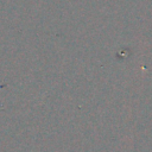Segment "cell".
Masks as SVG:
<instances>
[{"label": "cell", "instance_id": "cell-1", "mask_svg": "<svg viewBox=\"0 0 152 152\" xmlns=\"http://www.w3.org/2000/svg\"><path fill=\"white\" fill-rule=\"evenodd\" d=\"M0 88H1V86H0Z\"/></svg>", "mask_w": 152, "mask_h": 152}]
</instances>
